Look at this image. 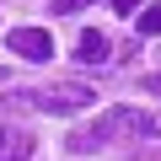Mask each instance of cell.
Masks as SVG:
<instances>
[{
    "instance_id": "6da1fadb",
    "label": "cell",
    "mask_w": 161,
    "mask_h": 161,
    "mask_svg": "<svg viewBox=\"0 0 161 161\" xmlns=\"http://www.w3.org/2000/svg\"><path fill=\"white\" fill-rule=\"evenodd\" d=\"M113 134H150V118L134 113V108H108L97 124H86V129L70 134V150H97V145L113 140Z\"/></svg>"
},
{
    "instance_id": "7a4b0ae2",
    "label": "cell",
    "mask_w": 161,
    "mask_h": 161,
    "mask_svg": "<svg viewBox=\"0 0 161 161\" xmlns=\"http://www.w3.org/2000/svg\"><path fill=\"white\" fill-rule=\"evenodd\" d=\"M27 97H32V108H43V113H80V108L97 102V92L86 86V80H59V86L27 92Z\"/></svg>"
},
{
    "instance_id": "3957f363",
    "label": "cell",
    "mask_w": 161,
    "mask_h": 161,
    "mask_svg": "<svg viewBox=\"0 0 161 161\" xmlns=\"http://www.w3.org/2000/svg\"><path fill=\"white\" fill-rule=\"evenodd\" d=\"M6 48H11L16 59L43 64V59H54V32H43V27H11V32H6Z\"/></svg>"
},
{
    "instance_id": "277c9868",
    "label": "cell",
    "mask_w": 161,
    "mask_h": 161,
    "mask_svg": "<svg viewBox=\"0 0 161 161\" xmlns=\"http://www.w3.org/2000/svg\"><path fill=\"white\" fill-rule=\"evenodd\" d=\"M75 59H80V64H108V59H113V38L97 32V27H86L80 43H75Z\"/></svg>"
},
{
    "instance_id": "5b68a950",
    "label": "cell",
    "mask_w": 161,
    "mask_h": 161,
    "mask_svg": "<svg viewBox=\"0 0 161 161\" xmlns=\"http://www.w3.org/2000/svg\"><path fill=\"white\" fill-rule=\"evenodd\" d=\"M140 38H161V6H145L140 11Z\"/></svg>"
},
{
    "instance_id": "8992f818",
    "label": "cell",
    "mask_w": 161,
    "mask_h": 161,
    "mask_svg": "<svg viewBox=\"0 0 161 161\" xmlns=\"http://www.w3.org/2000/svg\"><path fill=\"white\" fill-rule=\"evenodd\" d=\"M27 156H32V140H27V134H11V145H6L0 161H27Z\"/></svg>"
},
{
    "instance_id": "52a82bcc",
    "label": "cell",
    "mask_w": 161,
    "mask_h": 161,
    "mask_svg": "<svg viewBox=\"0 0 161 161\" xmlns=\"http://www.w3.org/2000/svg\"><path fill=\"white\" fill-rule=\"evenodd\" d=\"M80 6H92V0H54L48 11H54V16H64V11H80Z\"/></svg>"
},
{
    "instance_id": "ba28073f",
    "label": "cell",
    "mask_w": 161,
    "mask_h": 161,
    "mask_svg": "<svg viewBox=\"0 0 161 161\" xmlns=\"http://www.w3.org/2000/svg\"><path fill=\"white\" fill-rule=\"evenodd\" d=\"M113 6H118V11H134V6H140V0H113Z\"/></svg>"
},
{
    "instance_id": "9c48e42d",
    "label": "cell",
    "mask_w": 161,
    "mask_h": 161,
    "mask_svg": "<svg viewBox=\"0 0 161 161\" xmlns=\"http://www.w3.org/2000/svg\"><path fill=\"white\" fill-rule=\"evenodd\" d=\"M150 134H161V113H156V118H150Z\"/></svg>"
},
{
    "instance_id": "30bf717a",
    "label": "cell",
    "mask_w": 161,
    "mask_h": 161,
    "mask_svg": "<svg viewBox=\"0 0 161 161\" xmlns=\"http://www.w3.org/2000/svg\"><path fill=\"white\" fill-rule=\"evenodd\" d=\"M6 145H11V134H0V156H6Z\"/></svg>"
},
{
    "instance_id": "8fae6325",
    "label": "cell",
    "mask_w": 161,
    "mask_h": 161,
    "mask_svg": "<svg viewBox=\"0 0 161 161\" xmlns=\"http://www.w3.org/2000/svg\"><path fill=\"white\" fill-rule=\"evenodd\" d=\"M0 80H6V70H0Z\"/></svg>"
}]
</instances>
